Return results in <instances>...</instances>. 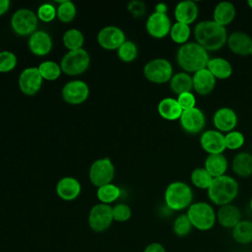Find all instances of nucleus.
Returning a JSON list of instances; mask_svg holds the SVG:
<instances>
[{
	"label": "nucleus",
	"instance_id": "1",
	"mask_svg": "<svg viewBox=\"0 0 252 252\" xmlns=\"http://www.w3.org/2000/svg\"><path fill=\"white\" fill-rule=\"evenodd\" d=\"M194 37L196 42L209 51L221 49L227 41L226 28L220 26L213 20L199 22L194 28Z\"/></svg>",
	"mask_w": 252,
	"mask_h": 252
},
{
	"label": "nucleus",
	"instance_id": "2",
	"mask_svg": "<svg viewBox=\"0 0 252 252\" xmlns=\"http://www.w3.org/2000/svg\"><path fill=\"white\" fill-rule=\"evenodd\" d=\"M210 60L208 51L195 42H187L177 49L176 62L188 74H194L207 67Z\"/></svg>",
	"mask_w": 252,
	"mask_h": 252
},
{
	"label": "nucleus",
	"instance_id": "3",
	"mask_svg": "<svg viewBox=\"0 0 252 252\" xmlns=\"http://www.w3.org/2000/svg\"><path fill=\"white\" fill-rule=\"evenodd\" d=\"M239 185L237 181L227 174L214 178L211 186L207 190L210 201L220 207L231 204L237 197Z\"/></svg>",
	"mask_w": 252,
	"mask_h": 252
},
{
	"label": "nucleus",
	"instance_id": "4",
	"mask_svg": "<svg viewBox=\"0 0 252 252\" xmlns=\"http://www.w3.org/2000/svg\"><path fill=\"white\" fill-rule=\"evenodd\" d=\"M193 196V191L189 184L184 181H173L165 188L164 203L171 211H182L190 207Z\"/></svg>",
	"mask_w": 252,
	"mask_h": 252
},
{
	"label": "nucleus",
	"instance_id": "5",
	"mask_svg": "<svg viewBox=\"0 0 252 252\" xmlns=\"http://www.w3.org/2000/svg\"><path fill=\"white\" fill-rule=\"evenodd\" d=\"M186 215L194 228L207 231L214 227L217 221V213L212 205L207 202L192 203L187 210Z\"/></svg>",
	"mask_w": 252,
	"mask_h": 252
},
{
	"label": "nucleus",
	"instance_id": "6",
	"mask_svg": "<svg viewBox=\"0 0 252 252\" xmlns=\"http://www.w3.org/2000/svg\"><path fill=\"white\" fill-rule=\"evenodd\" d=\"M91 57L84 48L68 51L60 61L62 73L68 76H78L85 73L90 67Z\"/></svg>",
	"mask_w": 252,
	"mask_h": 252
},
{
	"label": "nucleus",
	"instance_id": "7",
	"mask_svg": "<svg viewBox=\"0 0 252 252\" xmlns=\"http://www.w3.org/2000/svg\"><path fill=\"white\" fill-rule=\"evenodd\" d=\"M143 73L145 78L154 84H165L173 76V67L167 59L155 58L146 63Z\"/></svg>",
	"mask_w": 252,
	"mask_h": 252
},
{
	"label": "nucleus",
	"instance_id": "8",
	"mask_svg": "<svg viewBox=\"0 0 252 252\" xmlns=\"http://www.w3.org/2000/svg\"><path fill=\"white\" fill-rule=\"evenodd\" d=\"M37 23L36 14L28 8H21L15 11L11 18V28L20 36L32 35L37 31Z\"/></svg>",
	"mask_w": 252,
	"mask_h": 252
},
{
	"label": "nucleus",
	"instance_id": "9",
	"mask_svg": "<svg viewBox=\"0 0 252 252\" xmlns=\"http://www.w3.org/2000/svg\"><path fill=\"white\" fill-rule=\"evenodd\" d=\"M115 174V167L109 158H101L94 160L89 170V178L93 185L100 187L111 183Z\"/></svg>",
	"mask_w": 252,
	"mask_h": 252
},
{
	"label": "nucleus",
	"instance_id": "10",
	"mask_svg": "<svg viewBox=\"0 0 252 252\" xmlns=\"http://www.w3.org/2000/svg\"><path fill=\"white\" fill-rule=\"evenodd\" d=\"M112 207L110 205L98 203L94 205L88 217V223L92 230L94 232H103L105 231L112 223Z\"/></svg>",
	"mask_w": 252,
	"mask_h": 252
},
{
	"label": "nucleus",
	"instance_id": "11",
	"mask_svg": "<svg viewBox=\"0 0 252 252\" xmlns=\"http://www.w3.org/2000/svg\"><path fill=\"white\" fill-rule=\"evenodd\" d=\"M61 94L65 102L72 105H79L88 99L90 88L82 80H72L63 86Z\"/></svg>",
	"mask_w": 252,
	"mask_h": 252
},
{
	"label": "nucleus",
	"instance_id": "12",
	"mask_svg": "<svg viewBox=\"0 0 252 252\" xmlns=\"http://www.w3.org/2000/svg\"><path fill=\"white\" fill-rule=\"evenodd\" d=\"M96 40L99 46L105 50H117L126 41V35L120 28L107 26L98 32Z\"/></svg>",
	"mask_w": 252,
	"mask_h": 252
},
{
	"label": "nucleus",
	"instance_id": "13",
	"mask_svg": "<svg viewBox=\"0 0 252 252\" xmlns=\"http://www.w3.org/2000/svg\"><path fill=\"white\" fill-rule=\"evenodd\" d=\"M179 123L184 132L192 135L199 134L203 132L206 125V116L199 107H194L182 111Z\"/></svg>",
	"mask_w": 252,
	"mask_h": 252
},
{
	"label": "nucleus",
	"instance_id": "14",
	"mask_svg": "<svg viewBox=\"0 0 252 252\" xmlns=\"http://www.w3.org/2000/svg\"><path fill=\"white\" fill-rule=\"evenodd\" d=\"M43 79L37 67H28L24 69L18 80L20 91L26 95H34L41 89Z\"/></svg>",
	"mask_w": 252,
	"mask_h": 252
},
{
	"label": "nucleus",
	"instance_id": "15",
	"mask_svg": "<svg viewBox=\"0 0 252 252\" xmlns=\"http://www.w3.org/2000/svg\"><path fill=\"white\" fill-rule=\"evenodd\" d=\"M171 21L167 14L152 13L146 21V31L154 38H163L169 35Z\"/></svg>",
	"mask_w": 252,
	"mask_h": 252
},
{
	"label": "nucleus",
	"instance_id": "16",
	"mask_svg": "<svg viewBox=\"0 0 252 252\" xmlns=\"http://www.w3.org/2000/svg\"><path fill=\"white\" fill-rule=\"evenodd\" d=\"M201 148L208 155L222 154L225 150L224 135L216 129H209L201 133L200 139Z\"/></svg>",
	"mask_w": 252,
	"mask_h": 252
},
{
	"label": "nucleus",
	"instance_id": "17",
	"mask_svg": "<svg viewBox=\"0 0 252 252\" xmlns=\"http://www.w3.org/2000/svg\"><path fill=\"white\" fill-rule=\"evenodd\" d=\"M28 46L33 55L41 57L47 55L52 50L53 42L50 34L47 32L37 30L29 36Z\"/></svg>",
	"mask_w": 252,
	"mask_h": 252
},
{
	"label": "nucleus",
	"instance_id": "18",
	"mask_svg": "<svg viewBox=\"0 0 252 252\" xmlns=\"http://www.w3.org/2000/svg\"><path fill=\"white\" fill-rule=\"evenodd\" d=\"M237 114L236 112L230 107H220L217 109L213 116V123L216 130L220 131V133H228L237 125Z\"/></svg>",
	"mask_w": 252,
	"mask_h": 252
},
{
	"label": "nucleus",
	"instance_id": "19",
	"mask_svg": "<svg viewBox=\"0 0 252 252\" xmlns=\"http://www.w3.org/2000/svg\"><path fill=\"white\" fill-rule=\"evenodd\" d=\"M226 44L232 53L239 56H247L252 47V37L244 32L235 31L228 34Z\"/></svg>",
	"mask_w": 252,
	"mask_h": 252
},
{
	"label": "nucleus",
	"instance_id": "20",
	"mask_svg": "<svg viewBox=\"0 0 252 252\" xmlns=\"http://www.w3.org/2000/svg\"><path fill=\"white\" fill-rule=\"evenodd\" d=\"M81 183L78 179L72 176L61 178L55 187L57 196L64 201H73L81 194Z\"/></svg>",
	"mask_w": 252,
	"mask_h": 252
},
{
	"label": "nucleus",
	"instance_id": "21",
	"mask_svg": "<svg viewBox=\"0 0 252 252\" xmlns=\"http://www.w3.org/2000/svg\"><path fill=\"white\" fill-rule=\"evenodd\" d=\"M199 15V7L196 2L191 0L181 1L174 8V18L176 22L190 26L193 24Z\"/></svg>",
	"mask_w": 252,
	"mask_h": 252
},
{
	"label": "nucleus",
	"instance_id": "22",
	"mask_svg": "<svg viewBox=\"0 0 252 252\" xmlns=\"http://www.w3.org/2000/svg\"><path fill=\"white\" fill-rule=\"evenodd\" d=\"M216 80L217 79L207 68L202 69L192 76L193 90L200 95H208L214 91Z\"/></svg>",
	"mask_w": 252,
	"mask_h": 252
},
{
	"label": "nucleus",
	"instance_id": "23",
	"mask_svg": "<svg viewBox=\"0 0 252 252\" xmlns=\"http://www.w3.org/2000/svg\"><path fill=\"white\" fill-rule=\"evenodd\" d=\"M217 220L225 228H233L241 220V212L233 204L220 206L217 212Z\"/></svg>",
	"mask_w": 252,
	"mask_h": 252
},
{
	"label": "nucleus",
	"instance_id": "24",
	"mask_svg": "<svg viewBox=\"0 0 252 252\" xmlns=\"http://www.w3.org/2000/svg\"><path fill=\"white\" fill-rule=\"evenodd\" d=\"M236 16V9L231 2L222 1L216 5L213 12V21L221 27L226 28L232 23Z\"/></svg>",
	"mask_w": 252,
	"mask_h": 252
},
{
	"label": "nucleus",
	"instance_id": "25",
	"mask_svg": "<svg viewBox=\"0 0 252 252\" xmlns=\"http://www.w3.org/2000/svg\"><path fill=\"white\" fill-rule=\"evenodd\" d=\"M182 111L177 99L173 97H164L158 104V112L159 116L167 121L179 120Z\"/></svg>",
	"mask_w": 252,
	"mask_h": 252
},
{
	"label": "nucleus",
	"instance_id": "26",
	"mask_svg": "<svg viewBox=\"0 0 252 252\" xmlns=\"http://www.w3.org/2000/svg\"><path fill=\"white\" fill-rule=\"evenodd\" d=\"M228 167V162L223 154L208 155L204 162V168L213 178L224 175Z\"/></svg>",
	"mask_w": 252,
	"mask_h": 252
},
{
	"label": "nucleus",
	"instance_id": "27",
	"mask_svg": "<svg viewBox=\"0 0 252 252\" xmlns=\"http://www.w3.org/2000/svg\"><path fill=\"white\" fill-rule=\"evenodd\" d=\"M216 79L225 80L232 75V66L230 62L221 57L210 58L206 67Z\"/></svg>",
	"mask_w": 252,
	"mask_h": 252
},
{
	"label": "nucleus",
	"instance_id": "28",
	"mask_svg": "<svg viewBox=\"0 0 252 252\" xmlns=\"http://www.w3.org/2000/svg\"><path fill=\"white\" fill-rule=\"evenodd\" d=\"M233 172L240 177L252 175V155L246 152L236 154L231 162Z\"/></svg>",
	"mask_w": 252,
	"mask_h": 252
},
{
	"label": "nucleus",
	"instance_id": "29",
	"mask_svg": "<svg viewBox=\"0 0 252 252\" xmlns=\"http://www.w3.org/2000/svg\"><path fill=\"white\" fill-rule=\"evenodd\" d=\"M169 88L172 93L177 95L183 93L191 92L193 90L192 76L186 72H178L173 74L169 81Z\"/></svg>",
	"mask_w": 252,
	"mask_h": 252
},
{
	"label": "nucleus",
	"instance_id": "30",
	"mask_svg": "<svg viewBox=\"0 0 252 252\" xmlns=\"http://www.w3.org/2000/svg\"><path fill=\"white\" fill-rule=\"evenodd\" d=\"M232 237L239 244H249L252 242V221L241 220L232 228Z\"/></svg>",
	"mask_w": 252,
	"mask_h": 252
},
{
	"label": "nucleus",
	"instance_id": "31",
	"mask_svg": "<svg viewBox=\"0 0 252 252\" xmlns=\"http://www.w3.org/2000/svg\"><path fill=\"white\" fill-rule=\"evenodd\" d=\"M62 41L68 51L78 50L83 48V45L85 43V36L80 30L69 29L64 32L62 36Z\"/></svg>",
	"mask_w": 252,
	"mask_h": 252
},
{
	"label": "nucleus",
	"instance_id": "32",
	"mask_svg": "<svg viewBox=\"0 0 252 252\" xmlns=\"http://www.w3.org/2000/svg\"><path fill=\"white\" fill-rule=\"evenodd\" d=\"M120 195L121 189L112 182L102 185L96 190V197L98 201L106 205H110L111 203L115 202L120 197Z\"/></svg>",
	"mask_w": 252,
	"mask_h": 252
},
{
	"label": "nucleus",
	"instance_id": "33",
	"mask_svg": "<svg viewBox=\"0 0 252 252\" xmlns=\"http://www.w3.org/2000/svg\"><path fill=\"white\" fill-rule=\"evenodd\" d=\"M37 69L39 71L40 76L45 81H56L62 74V70L60 64L52 60H45L42 61L38 66Z\"/></svg>",
	"mask_w": 252,
	"mask_h": 252
},
{
	"label": "nucleus",
	"instance_id": "34",
	"mask_svg": "<svg viewBox=\"0 0 252 252\" xmlns=\"http://www.w3.org/2000/svg\"><path fill=\"white\" fill-rule=\"evenodd\" d=\"M191 35L190 26L175 22L170 29L169 36L171 40L177 44L183 45L188 42Z\"/></svg>",
	"mask_w": 252,
	"mask_h": 252
},
{
	"label": "nucleus",
	"instance_id": "35",
	"mask_svg": "<svg viewBox=\"0 0 252 252\" xmlns=\"http://www.w3.org/2000/svg\"><path fill=\"white\" fill-rule=\"evenodd\" d=\"M56 12H57L56 18L64 24L72 22L77 15L76 6L70 0L59 1V5L56 7Z\"/></svg>",
	"mask_w": 252,
	"mask_h": 252
},
{
	"label": "nucleus",
	"instance_id": "36",
	"mask_svg": "<svg viewBox=\"0 0 252 252\" xmlns=\"http://www.w3.org/2000/svg\"><path fill=\"white\" fill-rule=\"evenodd\" d=\"M213 177L204 167H197L192 170L190 175V180L192 184L199 188L208 190L213 182Z\"/></svg>",
	"mask_w": 252,
	"mask_h": 252
},
{
	"label": "nucleus",
	"instance_id": "37",
	"mask_svg": "<svg viewBox=\"0 0 252 252\" xmlns=\"http://www.w3.org/2000/svg\"><path fill=\"white\" fill-rule=\"evenodd\" d=\"M192 228H193V226H192L191 221L189 220V218L186 214H181V215L177 216L175 218V220H173L172 230H173L174 234L179 237L187 236L191 232Z\"/></svg>",
	"mask_w": 252,
	"mask_h": 252
},
{
	"label": "nucleus",
	"instance_id": "38",
	"mask_svg": "<svg viewBox=\"0 0 252 252\" xmlns=\"http://www.w3.org/2000/svg\"><path fill=\"white\" fill-rule=\"evenodd\" d=\"M116 51L118 58L125 63L134 61L138 56V47L131 40H126Z\"/></svg>",
	"mask_w": 252,
	"mask_h": 252
},
{
	"label": "nucleus",
	"instance_id": "39",
	"mask_svg": "<svg viewBox=\"0 0 252 252\" xmlns=\"http://www.w3.org/2000/svg\"><path fill=\"white\" fill-rule=\"evenodd\" d=\"M225 149L234 151L243 147L245 143L244 135L237 130H232L224 135Z\"/></svg>",
	"mask_w": 252,
	"mask_h": 252
},
{
	"label": "nucleus",
	"instance_id": "40",
	"mask_svg": "<svg viewBox=\"0 0 252 252\" xmlns=\"http://www.w3.org/2000/svg\"><path fill=\"white\" fill-rule=\"evenodd\" d=\"M17 56L9 50L0 51V73H9L17 66Z\"/></svg>",
	"mask_w": 252,
	"mask_h": 252
},
{
	"label": "nucleus",
	"instance_id": "41",
	"mask_svg": "<svg viewBox=\"0 0 252 252\" xmlns=\"http://www.w3.org/2000/svg\"><path fill=\"white\" fill-rule=\"evenodd\" d=\"M36 16H37V19L40 20L41 22L50 23L57 16L56 7L50 3H43L37 8Z\"/></svg>",
	"mask_w": 252,
	"mask_h": 252
},
{
	"label": "nucleus",
	"instance_id": "42",
	"mask_svg": "<svg viewBox=\"0 0 252 252\" xmlns=\"http://www.w3.org/2000/svg\"><path fill=\"white\" fill-rule=\"evenodd\" d=\"M113 220L118 222L127 221L132 216L131 208L125 203H118L112 207Z\"/></svg>",
	"mask_w": 252,
	"mask_h": 252
},
{
	"label": "nucleus",
	"instance_id": "43",
	"mask_svg": "<svg viewBox=\"0 0 252 252\" xmlns=\"http://www.w3.org/2000/svg\"><path fill=\"white\" fill-rule=\"evenodd\" d=\"M176 99L182 110H188L196 107V97L192 92L180 94L177 95Z\"/></svg>",
	"mask_w": 252,
	"mask_h": 252
},
{
	"label": "nucleus",
	"instance_id": "44",
	"mask_svg": "<svg viewBox=\"0 0 252 252\" xmlns=\"http://www.w3.org/2000/svg\"><path fill=\"white\" fill-rule=\"evenodd\" d=\"M128 11L134 17H143L146 13V5L142 1H131L128 4Z\"/></svg>",
	"mask_w": 252,
	"mask_h": 252
},
{
	"label": "nucleus",
	"instance_id": "45",
	"mask_svg": "<svg viewBox=\"0 0 252 252\" xmlns=\"http://www.w3.org/2000/svg\"><path fill=\"white\" fill-rule=\"evenodd\" d=\"M143 252H166L164 246L158 242H153L147 245Z\"/></svg>",
	"mask_w": 252,
	"mask_h": 252
},
{
	"label": "nucleus",
	"instance_id": "46",
	"mask_svg": "<svg viewBox=\"0 0 252 252\" xmlns=\"http://www.w3.org/2000/svg\"><path fill=\"white\" fill-rule=\"evenodd\" d=\"M10 4L9 0H0V16L7 13L10 8Z\"/></svg>",
	"mask_w": 252,
	"mask_h": 252
},
{
	"label": "nucleus",
	"instance_id": "47",
	"mask_svg": "<svg viewBox=\"0 0 252 252\" xmlns=\"http://www.w3.org/2000/svg\"><path fill=\"white\" fill-rule=\"evenodd\" d=\"M155 12L159 14H166L167 13V6L164 3H158L155 7Z\"/></svg>",
	"mask_w": 252,
	"mask_h": 252
},
{
	"label": "nucleus",
	"instance_id": "48",
	"mask_svg": "<svg viewBox=\"0 0 252 252\" xmlns=\"http://www.w3.org/2000/svg\"><path fill=\"white\" fill-rule=\"evenodd\" d=\"M247 5H248L249 8L252 10V0H248V1H247Z\"/></svg>",
	"mask_w": 252,
	"mask_h": 252
},
{
	"label": "nucleus",
	"instance_id": "49",
	"mask_svg": "<svg viewBox=\"0 0 252 252\" xmlns=\"http://www.w3.org/2000/svg\"><path fill=\"white\" fill-rule=\"evenodd\" d=\"M249 208H250V210L252 211V198H251L250 201H249Z\"/></svg>",
	"mask_w": 252,
	"mask_h": 252
},
{
	"label": "nucleus",
	"instance_id": "50",
	"mask_svg": "<svg viewBox=\"0 0 252 252\" xmlns=\"http://www.w3.org/2000/svg\"><path fill=\"white\" fill-rule=\"evenodd\" d=\"M249 55H251V56H252V47L250 48V52H249Z\"/></svg>",
	"mask_w": 252,
	"mask_h": 252
}]
</instances>
